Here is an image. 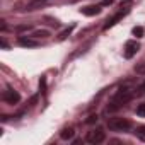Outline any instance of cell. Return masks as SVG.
I'll return each mask as SVG.
<instances>
[{
	"mask_svg": "<svg viewBox=\"0 0 145 145\" xmlns=\"http://www.w3.org/2000/svg\"><path fill=\"white\" fill-rule=\"evenodd\" d=\"M133 89H128V87H123V89H120L118 91V94L114 96V99H113V106H109L111 109H118V108H121L123 104H126L131 97H133Z\"/></svg>",
	"mask_w": 145,
	"mask_h": 145,
	"instance_id": "cell-1",
	"label": "cell"
},
{
	"mask_svg": "<svg viewBox=\"0 0 145 145\" xmlns=\"http://www.w3.org/2000/svg\"><path fill=\"white\" fill-rule=\"evenodd\" d=\"M108 126L113 131H126V130L131 128V123L125 118H113V120L108 121Z\"/></svg>",
	"mask_w": 145,
	"mask_h": 145,
	"instance_id": "cell-2",
	"label": "cell"
},
{
	"mask_svg": "<svg viewBox=\"0 0 145 145\" xmlns=\"http://www.w3.org/2000/svg\"><path fill=\"white\" fill-rule=\"evenodd\" d=\"M104 138H106V133H104V130L103 128H94V130H91V131H87V135H86V142H89V143H101V142H104Z\"/></svg>",
	"mask_w": 145,
	"mask_h": 145,
	"instance_id": "cell-3",
	"label": "cell"
},
{
	"mask_svg": "<svg viewBox=\"0 0 145 145\" xmlns=\"http://www.w3.org/2000/svg\"><path fill=\"white\" fill-rule=\"evenodd\" d=\"M2 99L7 101L9 104H17V103L21 101V96H19V92H16V91H12V89H7V91H4V94H2Z\"/></svg>",
	"mask_w": 145,
	"mask_h": 145,
	"instance_id": "cell-4",
	"label": "cell"
},
{
	"mask_svg": "<svg viewBox=\"0 0 145 145\" xmlns=\"http://www.w3.org/2000/svg\"><path fill=\"white\" fill-rule=\"evenodd\" d=\"M138 50H140V44L137 41H126V44H125V56L131 58V56H135L138 53Z\"/></svg>",
	"mask_w": 145,
	"mask_h": 145,
	"instance_id": "cell-5",
	"label": "cell"
},
{
	"mask_svg": "<svg viewBox=\"0 0 145 145\" xmlns=\"http://www.w3.org/2000/svg\"><path fill=\"white\" fill-rule=\"evenodd\" d=\"M80 12L84 14V16H97L99 12H101V5H87V7H84V9H80Z\"/></svg>",
	"mask_w": 145,
	"mask_h": 145,
	"instance_id": "cell-6",
	"label": "cell"
},
{
	"mask_svg": "<svg viewBox=\"0 0 145 145\" xmlns=\"http://www.w3.org/2000/svg\"><path fill=\"white\" fill-rule=\"evenodd\" d=\"M19 44H21V46H26V48H36L39 43H38L36 39H31V38L21 36V38H19Z\"/></svg>",
	"mask_w": 145,
	"mask_h": 145,
	"instance_id": "cell-7",
	"label": "cell"
},
{
	"mask_svg": "<svg viewBox=\"0 0 145 145\" xmlns=\"http://www.w3.org/2000/svg\"><path fill=\"white\" fill-rule=\"evenodd\" d=\"M123 16H125V12H118L114 17H111V19H109V21L104 24V31H106V29H109V27H113V26H114V24H116L120 19H123Z\"/></svg>",
	"mask_w": 145,
	"mask_h": 145,
	"instance_id": "cell-8",
	"label": "cell"
},
{
	"mask_svg": "<svg viewBox=\"0 0 145 145\" xmlns=\"http://www.w3.org/2000/svg\"><path fill=\"white\" fill-rule=\"evenodd\" d=\"M74 128H63L61 130V133H60V137H61V140H70L72 137H74Z\"/></svg>",
	"mask_w": 145,
	"mask_h": 145,
	"instance_id": "cell-9",
	"label": "cell"
},
{
	"mask_svg": "<svg viewBox=\"0 0 145 145\" xmlns=\"http://www.w3.org/2000/svg\"><path fill=\"white\" fill-rule=\"evenodd\" d=\"M72 31H74V24H72V26H68L67 29H63L60 34H58V41H63V39H67L68 36H70V33Z\"/></svg>",
	"mask_w": 145,
	"mask_h": 145,
	"instance_id": "cell-10",
	"label": "cell"
},
{
	"mask_svg": "<svg viewBox=\"0 0 145 145\" xmlns=\"http://www.w3.org/2000/svg\"><path fill=\"white\" fill-rule=\"evenodd\" d=\"M31 36H33V38H41V39H44V38L50 36V33H48L46 29H38V31H33Z\"/></svg>",
	"mask_w": 145,
	"mask_h": 145,
	"instance_id": "cell-11",
	"label": "cell"
},
{
	"mask_svg": "<svg viewBox=\"0 0 145 145\" xmlns=\"http://www.w3.org/2000/svg\"><path fill=\"white\" fill-rule=\"evenodd\" d=\"M44 2H46V0H27V7H29V10H34L36 7H39Z\"/></svg>",
	"mask_w": 145,
	"mask_h": 145,
	"instance_id": "cell-12",
	"label": "cell"
},
{
	"mask_svg": "<svg viewBox=\"0 0 145 145\" xmlns=\"http://www.w3.org/2000/svg\"><path fill=\"white\" fill-rule=\"evenodd\" d=\"M131 7H133V2H130V0H126V2H123V4L120 5V12H125V14H128Z\"/></svg>",
	"mask_w": 145,
	"mask_h": 145,
	"instance_id": "cell-13",
	"label": "cell"
},
{
	"mask_svg": "<svg viewBox=\"0 0 145 145\" xmlns=\"http://www.w3.org/2000/svg\"><path fill=\"white\" fill-rule=\"evenodd\" d=\"M135 135H137V138H140L142 142H145V126H137Z\"/></svg>",
	"mask_w": 145,
	"mask_h": 145,
	"instance_id": "cell-14",
	"label": "cell"
},
{
	"mask_svg": "<svg viewBox=\"0 0 145 145\" xmlns=\"http://www.w3.org/2000/svg\"><path fill=\"white\" fill-rule=\"evenodd\" d=\"M143 27L142 26H137V27H133V36H137V38H142L143 36Z\"/></svg>",
	"mask_w": 145,
	"mask_h": 145,
	"instance_id": "cell-15",
	"label": "cell"
},
{
	"mask_svg": "<svg viewBox=\"0 0 145 145\" xmlns=\"http://www.w3.org/2000/svg\"><path fill=\"white\" fill-rule=\"evenodd\" d=\"M137 114H138V116H145V103L138 104V108H137Z\"/></svg>",
	"mask_w": 145,
	"mask_h": 145,
	"instance_id": "cell-16",
	"label": "cell"
},
{
	"mask_svg": "<svg viewBox=\"0 0 145 145\" xmlns=\"http://www.w3.org/2000/svg\"><path fill=\"white\" fill-rule=\"evenodd\" d=\"M135 72H137V74H145V61H142L140 65H137L135 67Z\"/></svg>",
	"mask_w": 145,
	"mask_h": 145,
	"instance_id": "cell-17",
	"label": "cell"
},
{
	"mask_svg": "<svg viewBox=\"0 0 145 145\" xmlns=\"http://www.w3.org/2000/svg\"><path fill=\"white\" fill-rule=\"evenodd\" d=\"M96 121H97V114H91L87 120V123H96Z\"/></svg>",
	"mask_w": 145,
	"mask_h": 145,
	"instance_id": "cell-18",
	"label": "cell"
},
{
	"mask_svg": "<svg viewBox=\"0 0 145 145\" xmlns=\"http://www.w3.org/2000/svg\"><path fill=\"white\" fill-rule=\"evenodd\" d=\"M113 4V0H104V2H103V5H111Z\"/></svg>",
	"mask_w": 145,
	"mask_h": 145,
	"instance_id": "cell-19",
	"label": "cell"
},
{
	"mask_svg": "<svg viewBox=\"0 0 145 145\" xmlns=\"http://www.w3.org/2000/svg\"><path fill=\"white\" fill-rule=\"evenodd\" d=\"M0 43H2V46H4V48H5V50H7V48H9V44H7V43H5V39H2V41H0Z\"/></svg>",
	"mask_w": 145,
	"mask_h": 145,
	"instance_id": "cell-20",
	"label": "cell"
}]
</instances>
